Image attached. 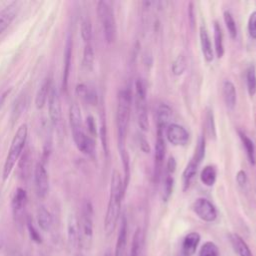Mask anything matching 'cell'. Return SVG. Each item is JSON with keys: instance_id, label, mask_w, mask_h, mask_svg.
Returning a JSON list of instances; mask_svg holds the SVG:
<instances>
[{"instance_id": "obj_50", "label": "cell", "mask_w": 256, "mask_h": 256, "mask_svg": "<svg viewBox=\"0 0 256 256\" xmlns=\"http://www.w3.org/2000/svg\"><path fill=\"white\" fill-rule=\"evenodd\" d=\"M8 256H23L19 251L13 249V250H10L9 253H8Z\"/></svg>"}, {"instance_id": "obj_51", "label": "cell", "mask_w": 256, "mask_h": 256, "mask_svg": "<svg viewBox=\"0 0 256 256\" xmlns=\"http://www.w3.org/2000/svg\"><path fill=\"white\" fill-rule=\"evenodd\" d=\"M104 256H111V254H110V252L109 251H107L106 253H105V255Z\"/></svg>"}, {"instance_id": "obj_52", "label": "cell", "mask_w": 256, "mask_h": 256, "mask_svg": "<svg viewBox=\"0 0 256 256\" xmlns=\"http://www.w3.org/2000/svg\"><path fill=\"white\" fill-rule=\"evenodd\" d=\"M77 256H83L82 254H77Z\"/></svg>"}, {"instance_id": "obj_21", "label": "cell", "mask_w": 256, "mask_h": 256, "mask_svg": "<svg viewBox=\"0 0 256 256\" xmlns=\"http://www.w3.org/2000/svg\"><path fill=\"white\" fill-rule=\"evenodd\" d=\"M37 224L43 231H49L53 224V217L49 210L44 206H40L37 210Z\"/></svg>"}, {"instance_id": "obj_24", "label": "cell", "mask_w": 256, "mask_h": 256, "mask_svg": "<svg viewBox=\"0 0 256 256\" xmlns=\"http://www.w3.org/2000/svg\"><path fill=\"white\" fill-rule=\"evenodd\" d=\"M229 238H230V242H231L235 252L239 256H254L252 254L250 248L246 244V242L238 234H236V233L230 234Z\"/></svg>"}, {"instance_id": "obj_29", "label": "cell", "mask_w": 256, "mask_h": 256, "mask_svg": "<svg viewBox=\"0 0 256 256\" xmlns=\"http://www.w3.org/2000/svg\"><path fill=\"white\" fill-rule=\"evenodd\" d=\"M198 164L193 161L192 159L190 160V162L187 164L186 168L184 169L183 174H182V180H183V184H184V190H186L189 185L191 180L193 179V177L195 176L196 172H197V168H198Z\"/></svg>"}, {"instance_id": "obj_8", "label": "cell", "mask_w": 256, "mask_h": 256, "mask_svg": "<svg viewBox=\"0 0 256 256\" xmlns=\"http://www.w3.org/2000/svg\"><path fill=\"white\" fill-rule=\"evenodd\" d=\"M34 187L38 197L44 198L49 191V177L45 165L38 162L34 168Z\"/></svg>"}, {"instance_id": "obj_27", "label": "cell", "mask_w": 256, "mask_h": 256, "mask_svg": "<svg viewBox=\"0 0 256 256\" xmlns=\"http://www.w3.org/2000/svg\"><path fill=\"white\" fill-rule=\"evenodd\" d=\"M94 48L92 42L84 44L83 57H82V67L85 70H91L94 63Z\"/></svg>"}, {"instance_id": "obj_7", "label": "cell", "mask_w": 256, "mask_h": 256, "mask_svg": "<svg viewBox=\"0 0 256 256\" xmlns=\"http://www.w3.org/2000/svg\"><path fill=\"white\" fill-rule=\"evenodd\" d=\"M48 110L51 123L55 127H59L62 123V107L60 100V93L56 85L52 84V87L48 97Z\"/></svg>"}, {"instance_id": "obj_38", "label": "cell", "mask_w": 256, "mask_h": 256, "mask_svg": "<svg viewBox=\"0 0 256 256\" xmlns=\"http://www.w3.org/2000/svg\"><path fill=\"white\" fill-rule=\"evenodd\" d=\"M205 156V139L204 137H200L197 143V146L195 148V153L192 158L193 161H195L198 165L201 163Z\"/></svg>"}, {"instance_id": "obj_31", "label": "cell", "mask_w": 256, "mask_h": 256, "mask_svg": "<svg viewBox=\"0 0 256 256\" xmlns=\"http://www.w3.org/2000/svg\"><path fill=\"white\" fill-rule=\"evenodd\" d=\"M239 136H240V139L243 143V146L245 147L246 154H247L249 162L252 165H254L255 162H256V158H255V147H254L253 141L246 134H244L242 132H239Z\"/></svg>"}, {"instance_id": "obj_22", "label": "cell", "mask_w": 256, "mask_h": 256, "mask_svg": "<svg viewBox=\"0 0 256 256\" xmlns=\"http://www.w3.org/2000/svg\"><path fill=\"white\" fill-rule=\"evenodd\" d=\"M223 96H224V101L227 108L234 109L236 105V99H237L236 89L234 84L229 80H226L223 83Z\"/></svg>"}, {"instance_id": "obj_25", "label": "cell", "mask_w": 256, "mask_h": 256, "mask_svg": "<svg viewBox=\"0 0 256 256\" xmlns=\"http://www.w3.org/2000/svg\"><path fill=\"white\" fill-rule=\"evenodd\" d=\"M136 110H137V121L140 129L142 131H148L149 122H148L146 101L136 100Z\"/></svg>"}, {"instance_id": "obj_28", "label": "cell", "mask_w": 256, "mask_h": 256, "mask_svg": "<svg viewBox=\"0 0 256 256\" xmlns=\"http://www.w3.org/2000/svg\"><path fill=\"white\" fill-rule=\"evenodd\" d=\"M214 47L215 53L218 58H221L224 54V44H223V33L221 27L217 21L214 22Z\"/></svg>"}, {"instance_id": "obj_46", "label": "cell", "mask_w": 256, "mask_h": 256, "mask_svg": "<svg viewBox=\"0 0 256 256\" xmlns=\"http://www.w3.org/2000/svg\"><path fill=\"white\" fill-rule=\"evenodd\" d=\"M139 146H140V149L144 153H150V146H149V143H148V141L146 140L145 137L141 136L139 138Z\"/></svg>"}, {"instance_id": "obj_48", "label": "cell", "mask_w": 256, "mask_h": 256, "mask_svg": "<svg viewBox=\"0 0 256 256\" xmlns=\"http://www.w3.org/2000/svg\"><path fill=\"white\" fill-rule=\"evenodd\" d=\"M10 91H11V89L9 88V89H6V90H4L2 93H0V108L2 107V105H3V103L5 102V100H6L7 96L9 95Z\"/></svg>"}, {"instance_id": "obj_19", "label": "cell", "mask_w": 256, "mask_h": 256, "mask_svg": "<svg viewBox=\"0 0 256 256\" xmlns=\"http://www.w3.org/2000/svg\"><path fill=\"white\" fill-rule=\"evenodd\" d=\"M172 117V109L167 104L159 105L157 109V130L163 131Z\"/></svg>"}, {"instance_id": "obj_2", "label": "cell", "mask_w": 256, "mask_h": 256, "mask_svg": "<svg viewBox=\"0 0 256 256\" xmlns=\"http://www.w3.org/2000/svg\"><path fill=\"white\" fill-rule=\"evenodd\" d=\"M69 123L71 127L72 137L78 150L85 155L94 156L95 142L90 136L85 133L81 110L77 103H73L70 106Z\"/></svg>"}, {"instance_id": "obj_37", "label": "cell", "mask_w": 256, "mask_h": 256, "mask_svg": "<svg viewBox=\"0 0 256 256\" xmlns=\"http://www.w3.org/2000/svg\"><path fill=\"white\" fill-rule=\"evenodd\" d=\"M199 256H219V249L215 243L207 241L202 245Z\"/></svg>"}, {"instance_id": "obj_33", "label": "cell", "mask_w": 256, "mask_h": 256, "mask_svg": "<svg viewBox=\"0 0 256 256\" xmlns=\"http://www.w3.org/2000/svg\"><path fill=\"white\" fill-rule=\"evenodd\" d=\"M80 34L84 44L90 43L92 41V25L89 18H84L81 21Z\"/></svg>"}, {"instance_id": "obj_14", "label": "cell", "mask_w": 256, "mask_h": 256, "mask_svg": "<svg viewBox=\"0 0 256 256\" xmlns=\"http://www.w3.org/2000/svg\"><path fill=\"white\" fill-rule=\"evenodd\" d=\"M52 84H53V82H52V79L50 76H47L42 80L40 86L37 90L36 96H35V106L37 109L43 108L45 103L47 102L49 93H50V90L52 87Z\"/></svg>"}, {"instance_id": "obj_18", "label": "cell", "mask_w": 256, "mask_h": 256, "mask_svg": "<svg viewBox=\"0 0 256 256\" xmlns=\"http://www.w3.org/2000/svg\"><path fill=\"white\" fill-rule=\"evenodd\" d=\"M127 242V219L125 216L121 219L120 229L115 247V256H125V247Z\"/></svg>"}, {"instance_id": "obj_49", "label": "cell", "mask_w": 256, "mask_h": 256, "mask_svg": "<svg viewBox=\"0 0 256 256\" xmlns=\"http://www.w3.org/2000/svg\"><path fill=\"white\" fill-rule=\"evenodd\" d=\"M188 14H189V19H190L191 26L193 27V25H194V23H195V19H194V9H193V3H192V2H190V3H189Z\"/></svg>"}, {"instance_id": "obj_34", "label": "cell", "mask_w": 256, "mask_h": 256, "mask_svg": "<svg viewBox=\"0 0 256 256\" xmlns=\"http://www.w3.org/2000/svg\"><path fill=\"white\" fill-rule=\"evenodd\" d=\"M224 17V22L226 25V28L228 30V33L232 39H235L237 36V27H236V22L232 16V14L229 11H225L223 14Z\"/></svg>"}, {"instance_id": "obj_3", "label": "cell", "mask_w": 256, "mask_h": 256, "mask_svg": "<svg viewBox=\"0 0 256 256\" xmlns=\"http://www.w3.org/2000/svg\"><path fill=\"white\" fill-rule=\"evenodd\" d=\"M131 108V93L127 89H122L118 92V103L116 111V126L118 136L119 150L125 148V139L128 131Z\"/></svg>"}, {"instance_id": "obj_23", "label": "cell", "mask_w": 256, "mask_h": 256, "mask_svg": "<svg viewBox=\"0 0 256 256\" xmlns=\"http://www.w3.org/2000/svg\"><path fill=\"white\" fill-rule=\"evenodd\" d=\"M165 149L166 147H165V141L163 138V131L157 130V139L155 142V153H154L155 165L157 170L160 169V166L164 160Z\"/></svg>"}, {"instance_id": "obj_44", "label": "cell", "mask_w": 256, "mask_h": 256, "mask_svg": "<svg viewBox=\"0 0 256 256\" xmlns=\"http://www.w3.org/2000/svg\"><path fill=\"white\" fill-rule=\"evenodd\" d=\"M236 181L239 186L244 187L247 183V175L244 170H239L236 174Z\"/></svg>"}, {"instance_id": "obj_40", "label": "cell", "mask_w": 256, "mask_h": 256, "mask_svg": "<svg viewBox=\"0 0 256 256\" xmlns=\"http://www.w3.org/2000/svg\"><path fill=\"white\" fill-rule=\"evenodd\" d=\"M136 100L146 101V86L142 79H137L135 82Z\"/></svg>"}, {"instance_id": "obj_4", "label": "cell", "mask_w": 256, "mask_h": 256, "mask_svg": "<svg viewBox=\"0 0 256 256\" xmlns=\"http://www.w3.org/2000/svg\"><path fill=\"white\" fill-rule=\"evenodd\" d=\"M27 136H28V126L26 123H23L16 130V133L13 136V139L10 144V148L3 167L2 176L4 181L9 178L14 166L16 165L17 161H19V158L22 155L23 149L27 141Z\"/></svg>"}, {"instance_id": "obj_45", "label": "cell", "mask_w": 256, "mask_h": 256, "mask_svg": "<svg viewBox=\"0 0 256 256\" xmlns=\"http://www.w3.org/2000/svg\"><path fill=\"white\" fill-rule=\"evenodd\" d=\"M176 167H177V162H176L175 158L174 157H169V159L167 161V170H168V172L169 173L175 172Z\"/></svg>"}, {"instance_id": "obj_11", "label": "cell", "mask_w": 256, "mask_h": 256, "mask_svg": "<svg viewBox=\"0 0 256 256\" xmlns=\"http://www.w3.org/2000/svg\"><path fill=\"white\" fill-rule=\"evenodd\" d=\"M26 204H27V193L23 188L18 187L11 201V209H12V213L15 221L17 222L22 221L25 214Z\"/></svg>"}, {"instance_id": "obj_6", "label": "cell", "mask_w": 256, "mask_h": 256, "mask_svg": "<svg viewBox=\"0 0 256 256\" xmlns=\"http://www.w3.org/2000/svg\"><path fill=\"white\" fill-rule=\"evenodd\" d=\"M97 15L102 25L103 34L107 43H113L116 36V23L112 6L107 1L97 3Z\"/></svg>"}, {"instance_id": "obj_35", "label": "cell", "mask_w": 256, "mask_h": 256, "mask_svg": "<svg viewBox=\"0 0 256 256\" xmlns=\"http://www.w3.org/2000/svg\"><path fill=\"white\" fill-rule=\"evenodd\" d=\"M186 67H187L186 58L184 57V55L180 54L174 59V61L172 63V72L176 76L182 75L184 73V71L186 70Z\"/></svg>"}, {"instance_id": "obj_12", "label": "cell", "mask_w": 256, "mask_h": 256, "mask_svg": "<svg viewBox=\"0 0 256 256\" xmlns=\"http://www.w3.org/2000/svg\"><path fill=\"white\" fill-rule=\"evenodd\" d=\"M20 10V3L17 1L11 2L0 10V35H1L14 21Z\"/></svg>"}, {"instance_id": "obj_17", "label": "cell", "mask_w": 256, "mask_h": 256, "mask_svg": "<svg viewBox=\"0 0 256 256\" xmlns=\"http://www.w3.org/2000/svg\"><path fill=\"white\" fill-rule=\"evenodd\" d=\"M200 242V235L197 232L188 233L182 242V252L185 256H192Z\"/></svg>"}, {"instance_id": "obj_16", "label": "cell", "mask_w": 256, "mask_h": 256, "mask_svg": "<svg viewBox=\"0 0 256 256\" xmlns=\"http://www.w3.org/2000/svg\"><path fill=\"white\" fill-rule=\"evenodd\" d=\"M72 62V39L69 36L67 38L65 44V51H64V66H63V76H62V87L66 90L68 86V79L70 74Z\"/></svg>"}, {"instance_id": "obj_39", "label": "cell", "mask_w": 256, "mask_h": 256, "mask_svg": "<svg viewBox=\"0 0 256 256\" xmlns=\"http://www.w3.org/2000/svg\"><path fill=\"white\" fill-rule=\"evenodd\" d=\"M26 226H27V230H28V233H29L30 238H31L34 242H36V243H41V242H42L41 235H40L39 231L37 230V228L35 227L34 222L32 221V219H31L29 216L26 218Z\"/></svg>"}, {"instance_id": "obj_10", "label": "cell", "mask_w": 256, "mask_h": 256, "mask_svg": "<svg viewBox=\"0 0 256 256\" xmlns=\"http://www.w3.org/2000/svg\"><path fill=\"white\" fill-rule=\"evenodd\" d=\"M166 137L168 141L175 146H184L189 140L187 130L176 123L169 124L166 128Z\"/></svg>"}, {"instance_id": "obj_36", "label": "cell", "mask_w": 256, "mask_h": 256, "mask_svg": "<svg viewBox=\"0 0 256 256\" xmlns=\"http://www.w3.org/2000/svg\"><path fill=\"white\" fill-rule=\"evenodd\" d=\"M141 240H142V232H141L140 228H137L133 235L131 249H130V256H139Z\"/></svg>"}, {"instance_id": "obj_42", "label": "cell", "mask_w": 256, "mask_h": 256, "mask_svg": "<svg viewBox=\"0 0 256 256\" xmlns=\"http://www.w3.org/2000/svg\"><path fill=\"white\" fill-rule=\"evenodd\" d=\"M248 32L249 35L253 38L256 39V11L252 12L249 16L248 19Z\"/></svg>"}, {"instance_id": "obj_9", "label": "cell", "mask_w": 256, "mask_h": 256, "mask_svg": "<svg viewBox=\"0 0 256 256\" xmlns=\"http://www.w3.org/2000/svg\"><path fill=\"white\" fill-rule=\"evenodd\" d=\"M196 215L206 222H212L217 218V211L214 205L205 198H198L193 204Z\"/></svg>"}, {"instance_id": "obj_32", "label": "cell", "mask_w": 256, "mask_h": 256, "mask_svg": "<svg viewBox=\"0 0 256 256\" xmlns=\"http://www.w3.org/2000/svg\"><path fill=\"white\" fill-rule=\"evenodd\" d=\"M246 82H247V90L250 96H254L256 93V68L255 65L251 64L246 73Z\"/></svg>"}, {"instance_id": "obj_47", "label": "cell", "mask_w": 256, "mask_h": 256, "mask_svg": "<svg viewBox=\"0 0 256 256\" xmlns=\"http://www.w3.org/2000/svg\"><path fill=\"white\" fill-rule=\"evenodd\" d=\"M86 123H87V127H88V130L90 131V133L92 135H96V124H95L94 118L92 116L87 117Z\"/></svg>"}, {"instance_id": "obj_15", "label": "cell", "mask_w": 256, "mask_h": 256, "mask_svg": "<svg viewBox=\"0 0 256 256\" xmlns=\"http://www.w3.org/2000/svg\"><path fill=\"white\" fill-rule=\"evenodd\" d=\"M199 37H200V45H201V50H202L204 59L207 62L213 61L214 52H213V48H212V43H211L208 31L204 25L200 26Z\"/></svg>"}, {"instance_id": "obj_41", "label": "cell", "mask_w": 256, "mask_h": 256, "mask_svg": "<svg viewBox=\"0 0 256 256\" xmlns=\"http://www.w3.org/2000/svg\"><path fill=\"white\" fill-rule=\"evenodd\" d=\"M173 183L174 180L171 176H167L165 179V184H164V192H163V200L167 201L172 193L173 190Z\"/></svg>"}, {"instance_id": "obj_20", "label": "cell", "mask_w": 256, "mask_h": 256, "mask_svg": "<svg viewBox=\"0 0 256 256\" xmlns=\"http://www.w3.org/2000/svg\"><path fill=\"white\" fill-rule=\"evenodd\" d=\"M76 93L84 101H86L92 105H95L97 103L96 91L93 88L87 86L86 84H83V83L78 84L76 87Z\"/></svg>"}, {"instance_id": "obj_43", "label": "cell", "mask_w": 256, "mask_h": 256, "mask_svg": "<svg viewBox=\"0 0 256 256\" xmlns=\"http://www.w3.org/2000/svg\"><path fill=\"white\" fill-rule=\"evenodd\" d=\"M207 127L209 130V133L211 136H213L214 138L216 137V126H215V121H214V114L213 111L208 110L207 112Z\"/></svg>"}, {"instance_id": "obj_1", "label": "cell", "mask_w": 256, "mask_h": 256, "mask_svg": "<svg viewBox=\"0 0 256 256\" xmlns=\"http://www.w3.org/2000/svg\"><path fill=\"white\" fill-rule=\"evenodd\" d=\"M125 194L123 182L117 170H114L111 176L110 196L107 210L104 218V232L106 236H110L115 228L121 211V201Z\"/></svg>"}, {"instance_id": "obj_30", "label": "cell", "mask_w": 256, "mask_h": 256, "mask_svg": "<svg viewBox=\"0 0 256 256\" xmlns=\"http://www.w3.org/2000/svg\"><path fill=\"white\" fill-rule=\"evenodd\" d=\"M216 175L217 174H216L215 168L211 165H207L202 169L201 174H200V179L204 185L210 187L215 183Z\"/></svg>"}, {"instance_id": "obj_26", "label": "cell", "mask_w": 256, "mask_h": 256, "mask_svg": "<svg viewBox=\"0 0 256 256\" xmlns=\"http://www.w3.org/2000/svg\"><path fill=\"white\" fill-rule=\"evenodd\" d=\"M31 154L30 151L27 150L23 155H21V158L19 160V165H18V171L19 175L22 179L26 180L31 172Z\"/></svg>"}, {"instance_id": "obj_13", "label": "cell", "mask_w": 256, "mask_h": 256, "mask_svg": "<svg viewBox=\"0 0 256 256\" xmlns=\"http://www.w3.org/2000/svg\"><path fill=\"white\" fill-rule=\"evenodd\" d=\"M67 239L68 244L72 249L80 247V232H79V219L70 214L67 221Z\"/></svg>"}, {"instance_id": "obj_5", "label": "cell", "mask_w": 256, "mask_h": 256, "mask_svg": "<svg viewBox=\"0 0 256 256\" xmlns=\"http://www.w3.org/2000/svg\"><path fill=\"white\" fill-rule=\"evenodd\" d=\"M80 247L88 250L93 239V207L90 201L86 200L83 204L81 217L79 219Z\"/></svg>"}]
</instances>
